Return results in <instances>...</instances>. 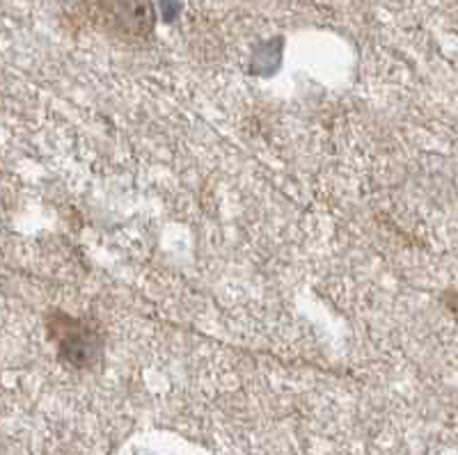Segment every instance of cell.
<instances>
[{"label": "cell", "mask_w": 458, "mask_h": 455, "mask_svg": "<svg viewBox=\"0 0 458 455\" xmlns=\"http://www.w3.org/2000/svg\"><path fill=\"white\" fill-rule=\"evenodd\" d=\"M89 10L101 28L124 42H142L157 23L151 0H89Z\"/></svg>", "instance_id": "6da1fadb"}, {"label": "cell", "mask_w": 458, "mask_h": 455, "mask_svg": "<svg viewBox=\"0 0 458 455\" xmlns=\"http://www.w3.org/2000/svg\"><path fill=\"white\" fill-rule=\"evenodd\" d=\"M48 325L57 343V355L64 364L73 368H89L99 362L104 352V336L99 327L64 314H55Z\"/></svg>", "instance_id": "7a4b0ae2"}]
</instances>
